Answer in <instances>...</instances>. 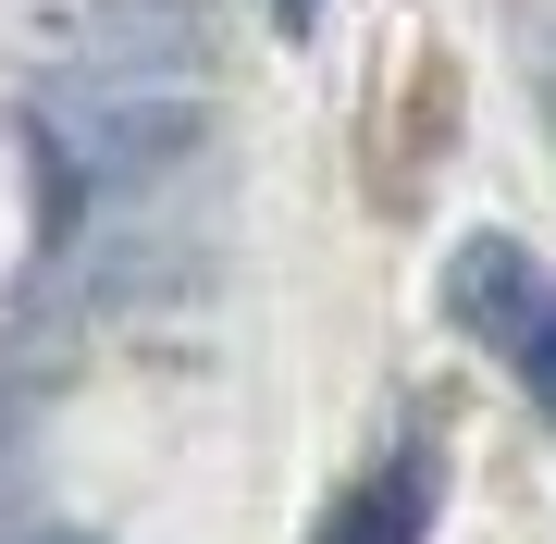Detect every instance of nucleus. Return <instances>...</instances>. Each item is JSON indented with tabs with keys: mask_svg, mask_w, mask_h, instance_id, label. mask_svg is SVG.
<instances>
[{
	"mask_svg": "<svg viewBox=\"0 0 556 544\" xmlns=\"http://www.w3.org/2000/svg\"><path fill=\"white\" fill-rule=\"evenodd\" d=\"M211 137V112L186 87H137V75H62L25 100V174H38V248H75V223L124 199V186H161L186 149Z\"/></svg>",
	"mask_w": 556,
	"mask_h": 544,
	"instance_id": "nucleus-1",
	"label": "nucleus"
},
{
	"mask_svg": "<svg viewBox=\"0 0 556 544\" xmlns=\"http://www.w3.org/2000/svg\"><path fill=\"white\" fill-rule=\"evenodd\" d=\"M445 309H457V334L470 346H495V359L544 396V421H556V273L532 261L519 236H470L445 261Z\"/></svg>",
	"mask_w": 556,
	"mask_h": 544,
	"instance_id": "nucleus-2",
	"label": "nucleus"
},
{
	"mask_svg": "<svg viewBox=\"0 0 556 544\" xmlns=\"http://www.w3.org/2000/svg\"><path fill=\"white\" fill-rule=\"evenodd\" d=\"M433 495H445V458H433V445H396V458H371L334 495L321 544H420V532H433Z\"/></svg>",
	"mask_w": 556,
	"mask_h": 544,
	"instance_id": "nucleus-3",
	"label": "nucleus"
},
{
	"mask_svg": "<svg viewBox=\"0 0 556 544\" xmlns=\"http://www.w3.org/2000/svg\"><path fill=\"white\" fill-rule=\"evenodd\" d=\"M273 13H285V25H298V38H309V25H321V0H273Z\"/></svg>",
	"mask_w": 556,
	"mask_h": 544,
	"instance_id": "nucleus-4",
	"label": "nucleus"
},
{
	"mask_svg": "<svg viewBox=\"0 0 556 544\" xmlns=\"http://www.w3.org/2000/svg\"><path fill=\"white\" fill-rule=\"evenodd\" d=\"M13 544H87V532H13Z\"/></svg>",
	"mask_w": 556,
	"mask_h": 544,
	"instance_id": "nucleus-5",
	"label": "nucleus"
}]
</instances>
